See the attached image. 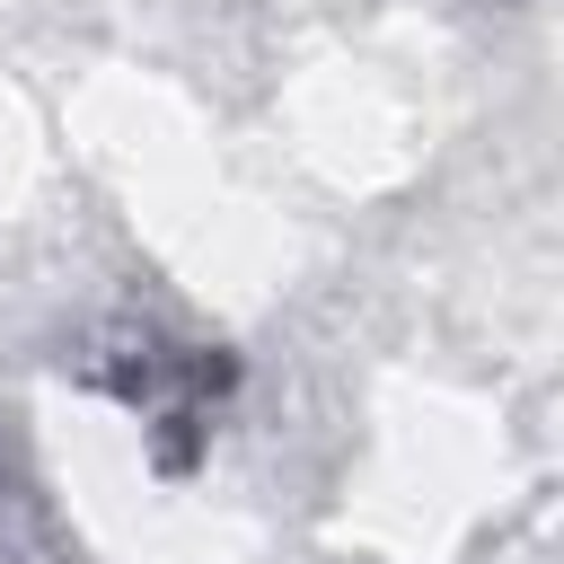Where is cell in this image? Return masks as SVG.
Returning <instances> with one entry per match:
<instances>
[{"label": "cell", "instance_id": "obj_1", "mask_svg": "<svg viewBox=\"0 0 564 564\" xmlns=\"http://www.w3.org/2000/svg\"><path fill=\"white\" fill-rule=\"evenodd\" d=\"M132 352L141 361H97V388H115L159 432H203V414L238 379V361L229 352H203V344H132Z\"/></svg>", "mask_w": 564, "mask_h": 564}]
</instances>
